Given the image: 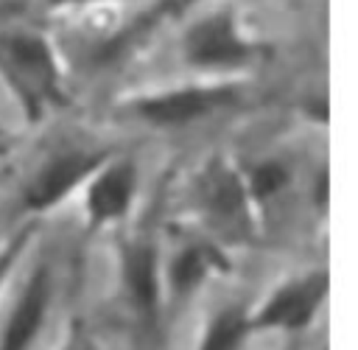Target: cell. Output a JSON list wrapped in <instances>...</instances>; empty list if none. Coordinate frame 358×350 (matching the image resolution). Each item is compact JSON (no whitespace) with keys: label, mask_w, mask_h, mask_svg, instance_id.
Returning <instances> with one entry per match:
<instances>
[{"label":"cell","mask_w":358,"mask_h":350,"mask_svg":"<svg viewBox=\"0 0 358 350\" xmlns=\"http://www.w3.org/2000/svg\"><path fill=\"white\" fill-rule=\"evenodd\" d=\"M0 67L11 78L31 120H39V115L48 104L64 101V95L59 90L56 59L42 36L22 34V31L3 34L0 36Z\"/></svg>","instance_id":"1"},{"label":"cell","mask_w":358,"mask_h":350,"mask_svg":"<svg viewBox=\"0 0 358 350\" xmlns=\"http://www.w3.org/2000/svg\"><path fill=\"white\" fill-rule=\"evenodd\" d=\"M330 288V274L324 269L299 274L294 280H285L277 286L255 311H249V328L257 330H288L296 333L308 328Z\"/></svg>","instance_id":"2"},{"label":"cell","mask_w":358,"mask_h":350,"mask_svg":"<svg viewBox=\"0 0 358 350\" xmlns=\"http://www.w3.org/2000/svg\"><path fill=\"white\" fill-rule=\"evenodd\" d=\"M185 56L199 67H232L249 62L255 56V45L238 34L229 11H215L187 31Z\"/></svg>","instance_id":"3"},{"label":"cell","mask_w":358,"mask_h":350,"mask_svg":"<svg viewBox=\"0 0 358 350\" xmlns=\"http://www.w3.org/2000/svg\"><path fill=\"white\" fill-rule=\"evenodd\" d=\"M103 162H106L103 151H67V154L50 157L31 179V185L25 190V207L28 210L53 207L78 182H84L90 174H95Z\"/></svg>","instance_id":"4"},{"label":"cell","mask_w":358,"mask_h":350,"mask_svg":"<svg viewBox=\"0 0 358 350\" xmlns=\"http://www.w3.org/2000/svg\"><path fill=\"white\" fill-rule=\"evenodd\" d=\"M232 98H235L232 87H185V90H171L165 95L140 98L134 101V112L157 126H179L210 115L213 109L229 104Z\"/></svg>","instance_id":"5"},{"label":"cell","mask_w":358,"mask_h":350,"mask_svg":"<svg viewBox=\"0 0 358 350\" xmlns=\"http://www.w3.org/2000/svg\"><path fill=\"white\" fill-rule=\"evenodd\" d=\"M48 308H50V266L39 263L34 269V274L28 277V283L3 328L0 350H31L45 325Z\"/></svg>","instance_id":"6"},{"label":"cell","mask_w":358,"mask_h":350,"mask_svg":"<svg viewBox=\"0 0 358 350\" xmlns=\"http://www.w3.org/2000/svg\"><path fill=\"white\" fill-rule=\"evenodd\" d=\"M123 288L129 294L131 311L143 325H157L159 319V280H157V249L151 241H129L120 255Z\"/></svg>","instance_id":"7"},{"label":"cell","mask_w":358,"mask_h":350,"mask_svg":"<svg viewBox=\"0 0 358 350\" xmlns=\"http://www.w3.org/2000/svg\"><path fill=\"white\" fill-rule=\"evenodd\" d=\"M137 188V168L131 160L103 162L87 190V216L95 227L106 221H117L129 213L131 196Z\"/></svg>","instance_id":"8"},{"label":"cell","mask_w":358,"mask_h":350,"mask_svg":"<svg viewBox=\"0 0 358 350\" xmlns=\"http://www.w3.org/2000/svg\"><path fill=\"white\" fill-rule=\"evenodd\" d=\"M221 269H227V258L213 244H187L168 266V286L176 297H185Z\"/></svg>","instance_id":"9"},{"label":"cell","mask_w":358,"mask_h":350,"mask_svg":"<svg viewBox=\"0 0 358 350\" xmlns=\"http://www.w3.org/2000/svg\"><path fill=\"white\" fill-rule=\"evenodd\" d=\"M204 199H207V207L224 218V221H232V218H241L246 213V185L238 179L235 171L224 168V165H215L210 168L207 179H204Z\"/></svg>","instance_id":"10"},{"label":"cell","mask_w":358,"mask_h":350,"mask_svg":"<svg viewBox=\"0 0 358 350\" xmlns=\"http://www.w3.org/2000/svg\"><path fill=\"white\" fill-rule=\"evenodd\" d=\"M249 336V311L243 305H227L207 322L196 350H241Z\"/></svg>","instance_id":"11"},{"label":"cell","mask_w":358,"mask_h":350,"mask_svg":"<svg viewBox=\"0 0 358 350\" xmlns=\"http://www.w3.org/2000/svg\"><path fill=\"white\" fill-rule=\"evenodd\" d=\"M285 182H288V168L285 165H280V162H260L252 171L249 182H246V193L255 196L257 202H263V199L274 196Z\"/></svg>","instance_id":"12"},{"label":"cell","mask_w":358,"mask_h":350,"mask_svg":"<svg viewBox=\"0 0 358 350\" xmlns=\"http://www.w3.org/2000/svg\"><path fill=\"white\" fill-rule=\"evenodd\" d=\"M28 235H31V230L17 232V235H14V238H8V241H0V286H3V280L8 277V272H11L14 260H17V255L22 252V246H25Z\"/></svg>","instance_id":"13"},{"label":"cell","mask_w":358,"mask_h":350,"mask_svg":"<svg viewBox=\"0 0 358 350\" xmlns=\"http://www.w3.org/2000/svg\"><path fill=\"white\" fill-rule=\"evenodd\" d=\"M64 350H103L95 339H90V336H84V333H73L70 339H67V344H64Z\"/></svg>","instance_id":"14"},{"label":"cell","mask_w":358,"mask_h":350,"mask_svg":"<svg viewBox=\"0 0 358 350\" xmlns=\"http://www.w3.org/2000/svg\"><path fill=\"white\" fill-rule=\"evenodd\" d=\"M193 0H165V8L168 11H182V8H187Z\"/></svg>","instance_id":"15"},{"label":"cell","mask_w":358,"mask_h":350,"mask_svg":"<svg viewBox=\"0 0 358 350\" xmlns=\"http://www.w3.org/2000/svg\"><path fill=\"white\" fill-rule=\"evenodd\" d=\"M6 146H8V134L6 129H0V151H6Z\"/></svg>","instance_id":"16"},{"label":"cell","mask_w":358,"mask_h":350,"mask_svg":"<svg viewBox=\"0 0 358 350\" xmlns=\"http://www.w3.org/2000/svg\"><path fill=\"white\" fill-rule=\"evenodd\" d=\"M53 6H62V3H84V0H50Z\"/></svg>","instance_id":"17"},{"label":"cell","mask_w":358,"mask_h":350,"mask_svg":"<svg viewBox=\"0 0 358 350\" xmlns=\"http://www.w3.org/2000/svg\"><path fill=\"white\" fill-rule=\"evenodd\" d=\"M288 350H296V347H288Z\"/></svg>","instance_id":"18"}]
</instances>
